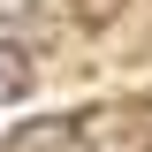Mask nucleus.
I'll return each mask as SVG.
<instances>
[{"label": "nucleus", "instance_id": "obj_1", "mask_svg": "<svg viewBox=\"0 0 152 152\" xmlns=\"http://www.w3.org/2000/svg\"><path fill=\"white\" fill-rule=\"evenodd\" d=\"M0 152H91V137H84L76 114H23L0 137Z\"/></svg>", "mask_w": 152, "mask_h": 152}, {"label": "nucleus", "instance_id": "obj_2", "mask_svg": "<svg viewBox=\"0 0 152 152\" xmlns=\"http://www.w3.org/2000/svg\"><path fill=\"white\" fill-rule=\"evenodd\" d=\"M31 84H38L31 53H23L15 38H0V107H15V99H31Z\"/></svg>", "mask_w": 152, "mask_h": 152}]
</instances>
